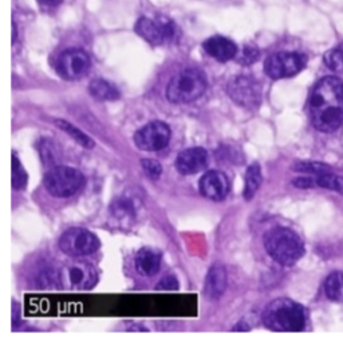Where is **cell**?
<instances>
[{"label":"cell","mask_w":343,"mask_h":353,"mask_svg":"<svg viewBox=\"0 0 343 353\" xmlns=\"http://www.w3.org/2000/svg\"><path fill=\"white\" fill-rule=\"evenodd\" d=\"M309 112L313 125L320 132H335L343 124V82L337 77L322 78L314 86Z\"/></svg>","instance_id":"obj_1"},{"label":"cell","mask_w":343,"mask_h":353,"mask_svg":"<svg viewBox=\"0 0 343 353\" xmlns=\"http://www.w3.org/2000/svg\"><path fill=\"white\" fill-rule=\"evenodd\" d=\"M263 323L275 332H300L306 325V310L289 299H278L264 309Z\"/></svg>","instance_id":"obj_2"},{"label":"cell","mask_w":343,"mask_h":353,"mask_svg":"<svg viewBox=\"0 0 343 353\" xmlns=\"http://www.w3.org/2000/svg\"><path fill=\"white\" fill-rule=\"evenodd\" d=\"M264 246L271 258L283 266H293L304 254L302 239L290 228H272L264 236Z\"/></svg>","instance_id":"obj_3"},{"label":"cell","mask_w":343,"mask_h":353,"mask_svg":"<svg viewBox=\"0 0 343 353\" xmlns=\"http://www.w3.org/2000/svg\"><path fill=\"white\" fill-rule=\"evenodd\" d=\"M207 90V78L197 69H185L173 77L167 88V97L173 103L196 101Z\"/></svg>","instance_id":"obj_4"},{"label":"cell","mask_w":343,"mask_h":353,"mask_svg":"<svg viewBox=\"0 0 343 353\" xmlns=\"http://www.w3.org/2000/svg\"><path fill=\"white\" fill-rule=\"evenodd\" d=\"M45 187L52 196L67 198L83 184V175L72 167L59 165L50 170L45 176Z\"/></svg>","instance_id":"obj_5"},{"label":"cell","mask_w":343,"mask_h":353,"mask_svg":"<svg viewBox=\"0 0 343 353\" xmlns=\"http://www.w3.org/2000/svg\"><path fill=\"white\" fill-rule=\"evenodd\" d=\"M61 285L73 292H85L93 289L98 282V273L94 266L87 262L74 261L67 263L59 273Z\"/></svg>","instance_id":"obj_6"},{"label":"cell","mask_w":343,"mask_h":353,"mask_svg":"<svg viewBox=\"0 0 343 353\" xmlns=\"http://www.w3.org/2000/svg\"><path fill=\"white\" fill-rule=\"evenodd\" d=\"M307 63V57L296 51H280L270 55L264 62V72L272 79L290 78L300 73Z\"/></svg>","instance_id":"obj_7"},{"label":"cell","mask_w":343,"mask_h":353,"mask_svg":"<svg viewBox=\"0 0 343 353\" xmlns=\"http://www.w3.org/2000/svg\"><path fill=\"white\" fill-rule=\"evenodd\" d=\"M59 248L70 256H86L98 250L99 241L92 231L86 228H69L62 234Z\"/></svg>","instance_id":"obj_8"},{"label":"cell","mask_w":343,"mask_h":353,"mask_svg":"<svg viewBox=\"0 0 343 353\" xmlns=\"http://www.w3.org/2000/svg\"><path fill=\"white\" fill-rule=\"evenodd\" d=\"M134 28L141 38L154 46L171 42L177 32L176 25L167 17H157L156 19L144 17L137 21Z\"/></svg>","instance_id":"obj_9"},{"label":"cell","mask_w":343,"mask_h":353,"mask_svg":"<svg viewBox=\"0 0 343 353\" xmlns=\"http://www.w3.org/2000/svg\"><path fill=\"white\" fill-rule=\"evenodd\" d=\"M171 140V128L163 121H152L134 134V143L141 151L156 152L164 150Z\"/></svg>","instance_id":"obj_10"},{"label":"cell","mask_w":343,"mask_h":353,"mask_svg":"<svg viewBox=\"0 0 343 353\" xmlns=\"http://www.w3.org/2000/svg\"><path fill=\"white\" fill-rule=\"evenodd\" d=\"M92 61L86 51L69 49L63 51L56 61V70L59 76L69 81H76L86 76L90 70Z\"/></svg>","instance_id":"obj_11"},{"label":"cell","mask_w":343,"mask_h":353,"mask_svg":"<svg viewBox=\"0 0 343 353\" xmlns=\"http://www.w3.org/2000/svg\"><path fill=\"white\" fill-rule=\"evenodd\" d=\"M229 97L245 108H258L262 100V88L248 76L235 77L227 86Z\"/></svg>","instance_id":"obj_12"},{"label":"cell","mask_w":343,"mask_h":353,"mask_svg":"<svg viewBox=\"0 0 343 353\" xmlns=\"http://www.w3.org/2000/svg\"><path fill=\"white\" fill-rule=\"evenodd\" d=\"M200 192L211 201H222L229 192V181L220 171H209L200 179Z\"/></svg>","instance_id":"obj_13"},{"label":"cell","mask_w":343,"mask_h":353,"mask_svg":"<svg viewBox=\"0 0 343 353\" xmlns=\"http://www.w3.org/2000/svg\"><path fill=\"white\" fill-rule=\"evenodd\" d=\"M208 164V152L201 147L181 152L176 159V168L183 175H195Z\"/></svg>","instance_id":"obj_14"},{"label":"cell","mask_w":343,"mask_h":353,"mask_svg":"<svg viewBox=\"0 0 343 353\" xmlns=\"http://www.w3.org/2000/svg\"><path fill=\"white\" fill-rule=\"evenodd\" d=\"M204 50L207 51V54L212 58H215L219 62H227L231 61L233 58H236L238 54V46L235 42H232L228 38H224L220 35L212 37L209 39H207L202 43Z\"/></svg>","instance_id":"obj_15"},{"label":"cell","mask_w":343,"mask_h":353,"mask_svg":"<svg viewBox=\"0 0 343 353\" xmlns=\"http://www.w3.org/2000/svg\"><path fill=\"white\" fill-rule=\"evenodd\" d=\"M225 288H227V270L222 265L216 263L211 268L205 279V288H204L205 294L212 300H218L225 292Z\"/></svg>","instance_id":"obj_16"},{"label":"cell","mask_w":343,"mask_h":353,"mask_svg":"<svg viewBox=\"0 0 343 353\" xmlns=\"http://www.w3.org/2000/svg\"><path fill=\"white\" fill-rule=\"evenodd\" d=\"M161 263V252L145 248L141 249L136 255V268L143 276H154L160 270Z\"/></svg>","instance_id":"obj_17"},{"label":"cell","mask_w":343,"mask_h":353,"mask_svg":"<svg viewBox=\"0 0 343 353\" xmlns=\"http://www.w3.org/2000/svg\"><path fill=\"white\" fill-rule=\"evenodd\" d=\"M89 92L94 99L101 101H114L120 99L117 88L105 79H94L89 86Z\"/></svg>","instance_id":"obj_18"},{"label":"cell","mask_w":343,"mask_h":353,"mask_svg":"<svg viewBox=\"0 0 343 353\" xmlns=\"http://www.w3.org/2000/svg\"><path fill=\"white\" fill-rule=\"evenodd\" d=\"M324 293L330 301L343 303V273L334 272L326 278Z\"/></svg>","instance_id":"obj_19"},{"label":"cell","mask_w":343,"mask_h":353,"mask_svg":"<svg viewBox=\"0 0 343 353\" xmlns=\"http://www.w3.org/2000/svg\"><path fill=\"white\" fill-rule=\"evenodd\" d=\"M263 181L262 176V170L259 164H252L248 167L247 174H245V199L251 201L256 191L259 190L260 184Z\"/></svg>","instance_id":"obj_20"},{"label":"cell","mask_w":343,"mask_h":353,"mask_svg":"<svg viewBox=\"0 0 343 353\" xmlns=\"http://www.w3.org/2000/svg\"><path fill=\"white\" fill-rule=\"evenodd\" d=\"M55 125L58 126L59 129H62L63 132L69 133V134L73 137L74 140H75L76 143H79L82 147H85V148H93V147H94V141H93L87 134H85L81 129L75 128V126L72 125L70 123L63 121V120H56V121H55Z\"/></svg>","instance_id":"obj_21"},{"label":"cell","mask_w":343,"mask_h":353,"mask_svg":"<svg viewBox=\"0 0 343 353\" xmlns=\"http://www.w3.org/2000/svg\"><path fill=\"white\" fill-rule=\"evenodd\" d=\"M314 180H315V185H319L322 188H329L333 191H338L343 195V176L333 174V171L318 175L314 177Z\"/></svg>","instance_id":"obj_22"},{"label":"cell","mask_w":343,"mask_h":353,"mask_svg":"<svg viewBox=\"0 0 343 353\" xmlns=\"http://www.w3.org/2000/svg\"><path fill=\"white\" fill-rule=\"evenodd\" d=\"M28 181L25 168L22 167L18 156L12 154V188L14 190H25Z\"/></svg>","instance_id":"obj_23"},{"label":"cell","mask_w":343,"mask_h":353,"mask_svg":"<svg viewBox=\"0 0 343 353\" xmlns=\"http://www.w3.org/2000/svg\"><path fill=\"white\" fill-rule=\"evenodd\" d=\"M295 171L298 172H303V174H309L313 176H318L324 172L331 171V168L323 163L318 161H299L298 164L294 165Z\"/></svg>","instance_id":"obj_24"},{"label":"cell","mask_w":343,"mask_h":353,"mask_svg":"<svg viewBox=\"0 0 343 353\" xmlns=\"http://www.w3.org/2000/svg\"><path fill=\"white\" fill-rule=\"evenodd\" d=\"M113 214L117 218L133 216L136 214V204L129 198H121L118 202L113 204Z\"/></svg>","instance_id":"obj_25"},{"label":"cell","mask_w":343,"mask_h":353,"mask_svg":"<svg viewBox=\"0 0 343 353\" xmlns=\"http://www.w3.org/2000/svg\"><path fill=\"white\" fill-rule=\"evenodd\" d=\"M324 63L333 72L343 70V51L341 49H333L324 54Z\"/></svg>","instance_id":"obj_26"},{"label":"cell","mask_w":343,"mask_h":353,"mask_svg":"<svg viewBox=\"0 0 343 353\" xmlns=\"http://www.w3.org/2000/svg\"><path fill=\"white\" fill-rule=\"evenodd\" d=\"M143 168L147 172V175L152 179H158L163 174V167L158 161L152 160V159H144L143 160Z\"/></svg>","instance_id":"obj_27"},{"label":"cell","mask_w":343,"mask_h":353,"mask_svg":"<svg viewBox=\"0 0 343 353\" xmlns=\"http://www.w3.org/2000/svg\"><path fill=\"white\" fill-rule=\"evenodd\" d=\"M256 59H259V50L255 46H245L242 55L238 58V61L243 65H251Z\"/></svg>","instance_id":"obj_28"},{"label":"cell","mask_w":343,"mask_h":353,"mask_svg":"<svg viewBox=\"0 0 343 353\" xmlns=\"http://www.w3.org/2000/svg\"><path fill=\"white\" fill-rule=\"evenodd\" d=\"M177 289H178V281L174 276H167L163 278L156 286V290H163V292H176Z\"/></svg>","instance_id":"obj_29"},{"label":"cell","mask_w":343,"mask_h":353,"mask_svg":"<svg viewBox=\"0 0 343 353\" xmlns=\"http://www.w3.org/2000/svg\"><path fill=\"white\" fill-rule=\"evenodd\" d=\"M294 185L300 188H310L315 185V180L311 177H299V179H295Z\"/></svg>","instance_id":"obj_30"},{"label":"cell","mask_w":343,"mask_h":353,"mask_svg":"<svg viewBox=\"0 0 343 353\" xmlns=\"http://www.w3.org/2000/svg\"><path fill=\"white\" fill-rule=\"evenodd\" d=\"M41 4L43 6H49V7H54V6H58L61 4L63 0H38Z\"/></svg>","instance_id":"obj_31"},{"label":"cell","mask_w":343,"mask_h":353,"mask_svg":"<svg viewBox=\"0 0 343 353\" xmlns=\"http://www.w3.org/2000/svg\"><path fill=\"white\" fill-rule=\"evenodd\" d=\"M12 26H14V42H15L17 41V25L12 23Z\"/></svg>","instance_id":"obj_32"}]
</instances>
